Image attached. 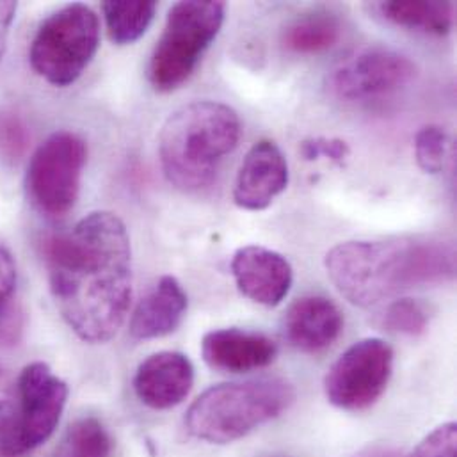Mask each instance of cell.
Wrapping results in <instances>:
<instances>
[{
    "label": "cell",
    "mask_w": 457,
    "mask_h": 457,
    "mask_svg": "<svg viewBox=\"0 0 457 457\" xmlns=\"http://www.w3.org/2000/svg\"><path fill=\"white\" fill-rule=\"evenodd\" d=\"M43 260L50 294L71 331L89 344L112 340L132 303V247L123 221L93 212L45 238Z\"/></svg>",
    "instance_id": "6da1fadb"
},
{
    "label": "cell",
    "mask_w": 457,
    "mask_h": 457,
    "mask_svg": "<svg viewBox=\"0 0 457 457\" xmlns=\"http://www.w3.org/2000/svg\"><path fill=\"white\" fill-rule=\"evenodd\" d=\"M326 270L347 301L374 308L411 288L453 281L456 247L440 237L351 240L326 254Z\"/></svg>",
    "instance_id": "7a4b0ae2"
},
{
    "label": "cell",
    "mask_w": 457,
    "mask_h": 457,
    "mask_svg": "<svg viewBox=\"0 0 457 457\" xmlns=\"http://www.w3.org/2000/svg\"><path fill=\"white\" fill-rule=\"evenodd\" d=\"M238 114L221 102H193L175 111L159 136V157L166 179L184 193L214 184L225 159L240 139Z\"/></svg>",
    "instance_id": "3957f363"
},
{
    "label": "cell",
    "mask_w": 457,
    "mask_h": 457,
    "mask_svg": "<svg viewBox=\"0 0 457 457\" xmlns=\"http://www.w3.org/2000/svg\"><path fill=\"white\" fill-rule=\"evenodd\" d=\"M294 401L295 388L283 378L223 383L191 404L186 426L202 442L227 445L278 419Z\"/></svg>",
    "instance_id": "277c9868"
},
{
    "label": "cell",
    "mask_w": 457,
    "mask_h": 457,
    "mask_svg": "<svg viewBox=\"0 0 457 457\" xmlns=\"http://www.w3.org/2000/svg\"><path fill=\"white\" fill-rule=\"evenodd\" d=\"M68 395V385L46 363L27 365L14 394L0 397V456H23L45 444L59 426Z\"/></svg>",
    "instance_id": "5b68a950"
},
{
    "label": "cell",
    "mask_w": 457,
    "mask_h": 457,
    "mask_svg": "<svg viewBox=\"0 0 457 457\" xmlns=\"http://www.w3.org/2000/svg\"><path fill=\"white\" fill-rule=\"evenodd\" d=\"M225 12L227 5L212 0H187L171 7L148 64V80L155 91H175L195 73L221 30Z\"/></svg>",
    "instance_id": "8992f818"
},
{
    "label": "cell",
    "mask_w": 457,
    "mask_h": 457,
    "mask_svg": "<svg viewBox=\"0 0 457 457\" xmlns=\"http://www.w3.org/2000/svg\"><path fill=\"white\" fill-rule=\"evenodd\" d=\"M100 45L96 12L84 4H70L50 14L37 29L29 61L48 84H73L95 57Z\"/></svg>",
    "instance_id": "52a82bcc"
},
{
    "label": "cell",
    "mask_w": 457,
    "mask_h": 457,
    "mask_svg": "<svg viewBox=\"0 0 457 457\" xmlns=\"http://www.w3.org/2000/svg\"><path fill=\"white\" fill-rule=\"evenodd\" d=\"M86 157V143L73 132H55L36 150L27 168L25 189L39 214L62 218L73 209Z\"/></svg>",
    "instance_id": "ba28073f"
},
{
    "label": "cell",
    "mask_w": 457,
    "mask_h": 457,
    "mask_svg": "<svg viewBox=\"0 0 457 457\" xmlns=\"http://www.w3.org/2000/svg\"><path fill=\"white\" fill-rule=\"evenodd\" d=\"M392 372V345L381 338H363L351 345L328 370L326 399L344 411L369 410L385 394Z\"/></svg>",
    "instance_id": "9c48e42d"
},
{
    "label": "cell",
    "mask_w": 457,
    "mask_h": 457,
    "mask_svg": "<svg viewBox=\"0 0 457 457\" xmlns=\"http://www.w3.org/2000/svg\"><path fill=\"white\" fill-rule=\"evenodd\" d=\"M415 77L417 66L410 57L390 48L370 46L340 64L329 84L340 98L360 102L397 93Z\"/></svg>",
    "instance_id": "30bf717a"
},
{
    "label": "cell",
    "mask_w": 457,
    "mask_h": 457,
    "mask_svg": "<svg viewBox=\"0 0 457 457\" xmlns=\"http://www.w3.org/2000/svg\"><path fill=\"white\" fill-rule=\"evenodd\" d=\"M288 186V164L272 141H258L245 154L233 186V202L244 211L267 209Z\"/></svg>",
    "instance_id": "8fae6325"
},
{
    "label": "cell",
    "mask_w": 457,
    "mask_h": 457,
    "mask_svg": "<svg viewBox=\"0 0 457 457\" xmlns=\"http://www.w3.org/2000/svg\"><path fill=\"white\" fill-rule=\"evenodd\" d=\"M238 290L256 304L274 308L290 292L294 272L288 260L263 245L240 247L231 258Z\"/></svg>",
    "instance_id": "7c38bea8"
},
{
    "label": "cell",
    "mask_w": 457,
    "mask_h": 457,
    "mask_svg": "<svg viewBox=\"0 0 457 457\" xmlns=\"http://www.w3.org/2000/svg\"><path fill=\"white\" fill-rule=\"evenodd\" d=\"M195 385L191 360L177 351H162L146 358L136 376L137 399L152 410H171L182 404Z\"/></svg>",
    "instance_id": "4fadbf2b"
},
{
    "label": "cell",
    "mask_w": 457,
    "mask_h": 457,
    "mask_svg": "<svg viewBox=\"0 0 457 457\" xmlns=\"http://www.w3.org/2000/svg\"><path fill=\"white\" fill-rule=\"evenodd\" d=\"M205 363L225 374H245L269 367L278 354L276 342L260 333L238 328L211 331L204 337Z\"/></svg>",
    "instance_id": "5bb4252c"
},
{
    "label": "cell",
    "mask_w": 457,
    "mask_h": 457,
    "mask_svg": "<svg viewBox=\"0 0 457 457\" xmlns=\"http://www.w3.org/2000/svg\"><path fill=\"white\" fill-rule=\"evenodd\" d=\"M344 329V315L324 295L295 299L283 319V331L292 347L315 354L333 345Z\"/></svg>",
    "instance_id": "9a60e30c"
},
{
    "label": "cell",
    "mask_w": 457,
    "mask_h": 457,
    "mask_svg": "<svg viewBox=\"0 0 457 457\" xmlns=\"http://www.w3.org/2000/svg\"><path fill=\"white\" fill-rule=\"evenodd\" d=\"M187 294L173 276H162L137 303L130 319L136 340H152L173 333L187 313Z\"/></svg>",
    "instance_id": "2e32d148"
},
{
    "label": "cell",
    "mask_w": 457,
    "mask_h": 457,
    "mask_svg": "<svg viewBox=\"0 0 457 457\" xmlns=\"http://www.w3.org/2000/svg\"><path fill=\"white\" fill-rule=\"evenodd\" d=\"M342 20L328 9H313L294 18L283 30L281 43L295 54H320L342 37Z\"/></svg>",
    "instance_id": "e0dca14e"
},
{
    "label": "cell",
    "mask_w": 457,
    "mask_h": 457,
    "mask_svg": "<svg viewBox=\"0 0 457 457\" xmlns=\"http://www.w3.org/2000/svg\"><path fill=\"white\" fill-rule=\"evenodd\" d=\"M376 9L385 20L426 34L445 36L454 27L453 2H379Z\"/></svg>",
    "instance_id": "ac0fdd59"
},
{
    "label": "cell",
    "mask_w": 457,
    "mask_h": 457,
    "mask_svg": "<svg viewBox=\"0 0 457 457\" xmlns=\"http://www.w3.org/2000/svg\"><path fill=\"white\" fill-rule=\"evenodd\" d=\"M107 32L112 43H136L150 27L157 4L152 0H107L102 5Z\"/></svg>",
    "instance_id": "d6986e66"
},
{
    "label": "cell",
    "mask_w": 457,
    "mask_h": 457,
    "mask_svg": "<svg viewBox=\"0 0 457 457\" xmlns=\"http://www.w3.org/2000/svg\"><path fill=\"white\" fill-rule=\"evenodd\" d=\"M112 440L104 424L95 417L75 420L61 444L59 457H109Z\"/></svg>",
    "instance_id": "ffe728a7"
},
{
    "label": "cell",
    "mask_w": 457,
    "mask_h": 457,
    "mask_svg": "<svg viewBox=\"0 0 457 457\" xmlns=\"http://www.w3.org/2000/svg\"><path fill=\"white\" fill-rule=\"evenodd\" d=\"M429 320L431 315L426 304L411 297H399L388 304L383 324L390 333L417 338L428 331Z\"/></svg>",
    "instance_id": "44dd1931"
},
{
    "label": "cell",
    "mask_w": 457,
    "mask_h": 457,
    "mask_svg": "<svg viewBox=\"0 0 457 457\" xmlns=\"http://www.w3.org/2000/svg\"><path fill=\"white\" fill-rule=\"evenodd\" d=\"M449 155V136L442 127L428 125L415 137V157L424 173L438 175L445 170Z\"/></svg>",
    "instance_id": "7402d4cb"
},
{
    "label": "cell",
    "mask_w": 457,
    "mask_h": 457,
    "mask_svg": "<svg viewBox=\"0 0 457 457\" xmlns=\"http://www.w3.org/2000/svg\"><path fill=\"white\" fill-rule=\"evenodd\" d=\"M456 422H447L431 431L410 457H456Z\"/></svg>",
    "instance_id": "603a6c76"
},
{
    "label": "cell",
    "mask_w": 457,
    "mask_h": 457,
    "mask_svg": "<svg viewBox=\"0 0 457 457\" xmlns=\"http://www.w3.org/2000/svg\"><path fill=\"white\" fill-rule=\"evenodd\" d=\"M349 154H351L349 145L342 139L313 137V139H306V141L301 143V155L308 162L319 161L320 157H326L331 162L342 166L347 161Z\"/></svg>",
    "instance_id": "cb8c5ba5"
},
{
    "label": "cell",
    "mask_w": 457,
    "mask_h": 457,
    "mask_svg": "<svg viewBox=\"0 0 457 457\" xmlns=\"http://www.w3.org/2000/svg\"><path fill=\"white\" fill-rule=\"evenodd\" d=\"M27 146V132L18 120H0V152L7 157H18Z\"/></svg>",
    "instance_id": "d4e9b609"
},
{
    "label": "cell",
    "mask_w": 457,
    "mask_h": 457,
    "mask_svg": "<svg viewBox=\"0 0 457 457\" xmlns=\"http://www.w3.org/2000/svg\"><path fill=\"white\" fill-rule=\"evenodd\" d=\"M16 290V263L11 251L0 244V312L11 306Z\"/></svg>",
    "instance_id": "484cf974"
},
{
    "label": "cell",
    "mask_w": 457,
    "mask_h": 457,
    "mask_svg": "<svg viewBox=\"0 0 457 457\" xmlns=\"http://www.w3.org/2000/svg\"><path fill=\"white\" fill-rule=\"evenodd\" d=\"M14 14H16V2H0V61L7 46V36H9V29L12 25Z\"/></svg>",
    "instance_id": "4316f807"
},
{
    "label": "cell",
    "mask_w": 457,
    "mask_h": 457,
    "mask_svg": "<svg viewBox=\"0 0 457 457\" xmlns=\"http://www.w3.org/2000/svg\"><path fill=\"white\" fill-rule=\"evenodd\" d=\"M358 457H394V454L385 451V449H370V451H367V453H363Z\"/></svg>",
    "instance_id": "83f0119b"
},
{
    "label": "cell",
    "mask_w": 457,
    "mask_h": 457,
    "mask_svg": "<svg viewBox=\"0 0 457 457\" xmlns=\"http://www.w3.org/2000/svg\"><path fill=\"white\" fill-rule=\"evenodd\" d=\"M2 383H4V370H2V367H0V397L5 394V392L2 394Z\"/></svg>",
    "instance_id": "f1b7e54d"
}]
</instances>
